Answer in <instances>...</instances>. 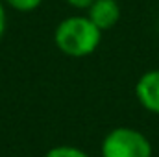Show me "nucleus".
<instances>
[{"mask_svg":"<svg viewBox=\"0 0 159 157\" xmlns=\"http://www.w3.org/2000/svg\"><path fill=\"white\" fill-rule=\"evenodd\" d=\"M135 94L139 104L146 111L159 115V69L148 70L139 78L135 85Z\"/></svg>","mask_w":159,"mask_h":157,"instance_id":"obj_3","label":"nucleus"},{"mask_svg":"<svg viewBox=\"0 0 159 157\" xmlns=\"http://www.w3.org/2000/svg\"><path fill=\"white\" fill-rule=\"evenodd\" d=\"M89 19L104 32L113 28L120 19V6L117 0H94L89 6Z\"/></svg>","mask_w":159,"mask_h":157,"instance_id":"obj_4","label":"nucleus"},{"mask_svg":"<svg viewBox=\"0 0 159 157\" xmlns=\"http://www.w3.org/2000/svg\"><path fill=\"white\" fill-rule=\"evenodd\" d=\"M102 157H152V144L133 128H115L102 141Z\"/></svg>","mask_w":159,"mask_h":157,"instance_id":"obj_2","label":"nucleus"},{"mask_svg":"<svg viewBox=\"0 0 159 157\" xmlns=\"http://www.w3.org/2000/svg\"><path fill=\"white\" fill-rule=\"evenodd\" d=\"M44 157H89V155L76 146H56V148L48 150Z\"/></svg>","mask_w":159,"mask_h":157,"instance_id":"obj_5","label":"nucleus"},{"mask_svg":"<svg viewBox=\"0 0 159 157\" xmlns=\"http://www.w3.org/2000/svg\"><path fill=\"white\" fill-rule=\"evenodd\" d=\"M54 41L63 54L70 57H85L98 48L102 30L89 17H69L57 24Z\"/></svg>","mask_w":159,"mask_h":157,"instance_id":"obj_1","label":"nucleus"},{"mask_svg":"<svg viewBox=\"0 0 159 157\" xmlns=\"http://www.w3.org/2000/svg\"><path fill=\"white\" fill-rule=\"evenodd\" d=\"M2 2H6L17 11H34L41 6L43 0H2Z\"/></svg>","mask_w":159,"mask_h":157,"instance_id":"obj_6","label":"nucleus"},{"mask_svg":"<svg viewBox=\"0 0 159 157\" xmlns=\"http://www.w3.org/2000/svg\"><path fill=\"white\" fill-rule=\"evenodd\" d=\"M69 6L76 7V9H89V6L94 2V0H67Z\"/></svg>","mask_w":159,"mask_h":157,"instance_id":"obj_7","label":"nucleus"},{"mask_svg":"<svg viewBox=\"0 0 159 157\" xmlns=\"http://www.w3.org/2000/svg\"><path fill=\"white\" fill-rule=\"evenodd\" d=\"M4 32H6V11H4V4L0 0V39H2Z\"/></svg>","mask_w":159,"mask_h":157,"instance_id":"obj_8","label":"nucleus"}]
</instances>
